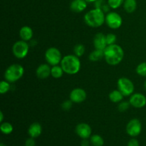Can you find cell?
Masks as SVG:
<instances>
[{
    "mask_svg": "<svg viewBox=\"0 0 146 146\" xmlns=\"http://www.w3.org/2000/svg\"><path fill=\"white\" fill-rule=\"evenodd\" d=\"M123 97L124 96L118 89L113 90L108 95V98H109L110 101L112 103H114V104H118L121 101H122L123 99Z\"/></svg>",
    "mask_w": 146,
    "mask_h": 146,
    "instance_id": "ac0fdd59",
    "label": "cell"
},
{
    "mask_svg": "<svg viewBox=\"0 0 146 146\" xmlns=\"http://www.w3.org/2000/svg\"><path fill=\"white\" fill-rule=\"evenodd\" d=\"M75 131L77 135L83 139H88L91 137L92 133L91 126L86 123H78L76 127Z\"/></svg>",
    "mask_w": 146,
    "mask_h": 146,
    "instance_id": "7c38bea8",
    "label": "cell"
},
{
    "mask_svg": "<svg viewBox=\"0 0 146 146\" xmlns=\"http://www.w3.org/2000/svg\"><path fill=\"white\" fill-rule=\"evenodd\" d=\"M34 32L32 29L29 26H24L19 30V37L21 40L29 41L32 38Z\"/></svg>",
    "mask_w": 146,
    "mask_h": 146,
    "instance_id": "2e32d148",
    "label": "cell"
},
{
    "mask_svg": "<svg viewBox=\"0 0 146 146\" xmlns=\"http://www.w3.org/2000/svg\"><path fill=\"white\" fill-rule=\"evenodd\" d=\"M117 87L124 96H129L133 94L135 86L131 79L127 77H121L117 81Z\"/></svg>",
    "mask_w": 146,
    "mask_h": 146,
    "instance_id": "52a82bcc",
    "label": "cell"
},
{
    "mask_svg": "<svg viewBox=\"0 0 146 146\" xmlns=\"http://www.w3.org/2000/svg\"><path fill=\"white\" fill-rule=\"evenodd\" d=\"M103 58H104V51L103 50L96 49V48H95V50H94L88 56V59L91 61H93V62L100 61Z\"/></svg>",
    "mask_w": 146,
    "mask_h": 146,
    "instance_id": "ffe728a7",
    "label": "cell"
},
{
    "mask_svg": "<svg viewBox=\"0 0 146 146\" xmlns=\"http://www.w3.org/2000/svg\"><path fill=\"white\" fill-rule=\"evenodd\" d=\"M29 51V45L27 41L19 40L13 44L12 53L16 58L19 59L24 58L28 54Z\"/></svg>",
    "mask_w": 146,
    "mask_h": 146,
    "instance_id": "8992f818",
    "label": "cell"
},
{
    "mask_svg": "<svg viewBox=\"0 0 146 146\" xmlns=\"http://www.w3.org/2000/svg\"><path fill=\"white\" fill-rule=\"evenodd\" d=\"M86 97L87 94L85 90L81 88H76L70 93L69 99L74 104H81L86 101Z\"/></svg>",
    "mask_w": 146,
    "mask_h": 146,
    "instance_id": "30bf717a",
    "label": "cell"
},
{
    "mask_svg": "<svg viewBox=\"0 0 146 146\" xmlns=\"http://www.w3.org/2000/svg\"><path fill=\"white\" fill-rule=\"evenodd\" d=\"M91 143L94 146H103L104 144V138L99 135H93L91 137Z\"/></svg>",
    "mask_w": 146,
    "mask_h": 146,
    "instance_id": "603a6c76",
    "label": "cell"
},
{
    "mask_svg": "<svg viewBox=\"0 0 146 146\" xmlns=\"http://www.w3.org/2000/svg\"><path fill=\"white\" fill-rule=\"evenodd\" d=\"M129 102L135 108H142L146 106V97L141 93H135L131 96Z\"/></svg>",
    "mask_w": 146,
    "mask_h": 146,
    "instance_id": "8fae6325",
    "label": "cell"
},
{
    "mask_svg": "<svg viewBox=\"0 0 146 146\" xmlns=\"http://www.w3.org/2000/svg\"><path fill=\"white\" fill-rule=\"evenodd\" d=\"M105 23L109 28L112 29H118L123 24V19L118 13L111 11L106 15Z\"/></svg>",
    "mask_w": 146,
    "mask_h": 146,
    "instance_id": "ba28073f",
    "label": "cell"
},
{
    "mask_svg": "<svg viewBox=\"0 0 146 146\" xmlns=\"http://www.w3.org/2000/svg\"><path fill=\"white\" fill-rule=\"evenodd\" d=\"M106 15L104 10L96 7L86 13L84 17V22L88 27L92 28H98L105 23Z\"/></svg>",
    "mask_w": 146,
    "mask_h": 146,
    "instance_id": "7a4b0ae2",
    "label": "cell"
},
{
    "mask_svg": "<svg viewBox=\"0 0 146 146\" xmlns=\"http://www.w3.org/2000/svg\"><path fill=\"white\" fill-rule=\"evenodd\" d=\"M94 48L96 49H100L104 51L107 45L106 35L103 33H98L94 36Z\"/></svg>",
    "mask_w": 146,
    "mask_h": 146,
    "instance_id": "5bb4252c",
    "label": "cell"
},
{
    "mask_svg": "<svg viewBox=\"0 0 146 146\" xmlns=\"http://www.w3.org/2000/svg\"><path fill=\"white\" fill-rule=\"evenodd\" d=\"M142 131V124L137 118L131 119L126 125V132L130 136L136 137L141 133Z\"/></svg>",
    "mask_w": 146,
    "mask_h": 146,
    "instance_id": "9c48e42d",
    "label": "cell"
},
{
    "mask_svg": "<svg viewBox=\"0 0 146 146\" xmlns=\"http://www.w3.org/2000/svg\"><path fill=\"white\" fill-rule=\"evenodd\" d=\"M86 1L88 3H91V2H96V1H98V0H86Z\"/></svg>",
    "mask_w": 146,
    "mask_h": 146,
    "instance_id": "e575fe53",
    "label": "cell"
},
{
    "mask_svg": "<svg viewBox=\"0 0 146 146\" xmlns=\"http://www.w3.org/2000/svg\"><path fill=\"white\" fill-rule=\"evenodd\" d=\"M144 88H145V89L146 90V80L145 81V82H144Z\"/></svg>",
    "mask_w": 146,
    "mask_h": 146,
    "instance_id": "d590c367",
    "label": "cell"
},
{
    "mask_svg": "<svg viewBox=\"0 0 146 146\" xmlns=\"http://www.w3.org/2000/svg\"><path fill=\"white\" fill-rule=\"evenodd\" d=\"M125 0H108V5L113 9H116L123 4Z\"/></svg>",
    "mask_w": 146,
    "mask_h": 146,
    "instance_id": "484cf974",
    "label": "cell"
},
{
    "mask_svg": "<svg viewBox=\"0 0 146 146\" xmlns=\"http://www.w3.org/2000/svg\"><path fill=\"white\" fill-rule=\"evenodd\" d=\"M74 103L71 101V100H66L64 102L61 104V108H62L64 111H69L71 108H72V106Z\"/></svg>",
    "mask_w": 146,
    "mask_h": 146,
    "instance_id": "f546056e",
    "label": "cell"
},
{
    "mask_svg": "<svg viewBox=\"0 0 146 146\" xmlns=\"http://www.w3.org/2000/svg\"><path fill=\"white\" fill-rule=\"evenodd\" d=\"M10 88H11V86H10V83L9 81H6V80L1 81L0 83V94H6L9 91Z\"/></svg>",
    "mask_w": 146,
    "mask_h": 146,
    "instance_id": "4316f807",
    "label": "cell"
},
{
    "mask_svg": "<svg viewBox=\"0 0 146 146\" xmlns=\"http://www.w3.org/2000/svg\"><path fill=\"white\" fill-rule=\"evenodd\" d=\"M87 3L86 0H72L70 4V9L73 12L81 13L87 8Z\"/></svg>",
    "mask_w": 146,
    "mask_h": 146,
    "instance_id": "9a60e30c",
    "label": "cell"
},
{
    "mask_svg": "<svg viewBox=\"0 0 146 146\" xmlns=\"http://www.w3.org/2000/svg\"><path fill=\"white\" fill-rule=\"evenodd\" d=\"M106 38L107 45H112V44H115L117 40L116 35L114 34H108L106 35Z\"/></svg>",
    "mask_w": 146,
    "mask_h": 146,
    "instance_id": "f1b7e54d",
    "label": "cell"
},
{
    "mask_svg": "<svg viewBox=\"0 0 146 146\" xmlns=\"http://www.w3.org/2000/svg\"><path fill=\"white\" fill-rule=\"evenodd\" d=\"M35 141H34V139L33 138H28V139L26 141L25 146H35Z\"/></svg>",
    "mask_w": 146,
    "mask_h": 146,
    "instance_id": "4dcf8cb0",
    "label": "cell"
},
{
    "mask_svg": "<svg viewBox=\"0 0 146 146\" xmlns=\"http://www.w3.org/2000/svg\"><path fill=\"white\" fill-rule=\"evenodd\" d=\"M0 146H4V145L3 143H1V144H0Z\"/></svg>",
    "mask_w": 146,
    "mask_h": 146,
    "instance_id": "8d00e7d4",
    "label": "cell"
},
{
    "mask_svg": "<svg viewBox=\"0 0 146 146\" xmlns=\"http://www.w3.org/2000/svg\"><path fill=\"white\" fill-rule=\"evenodd\" d=\"M104 52L106 62L111 66L118 65L123 59V49L121 46L116 44L107 46Z\"/></svg>",
    "mask_w": 146,
    "mask_h": 146,
    "instance_id": "6da1fadb",
    "label": "cell"
},
{
    "mask_svg": "<svg viewBox=\"0 0 146 146\" xmlns=\"http://www.w3.org/2000/svg\"><path fill=\"white\" fill-rule=\"evenodd\" d=\"M135 71L138 75L146 77V62H142L137 66Z\"/></svg>",
    "mask_w": 146,
    "mask_h": 146,
    "instance_id": "d4e9b609",
    "label": "cell"
},
{
    "mask_svg": "<svg viewBox=\"0 0 146 146\" xmlns=\"http://www.w3.org/2000/svg\"><path fill=\"white\" fill-rule=\"evenodd\" d=\"M64 73L68 75H74L79 72L81 64L79 57L75 54L64 56L60 64Z\"/></svg>",
    "mask_w": 146,
    "mask_h": 146,
    "instance_id": "3957f363",
    "label": "cell"
},
{
    "mask_svg": "<svg viewBox=\"0 0 146 146\" xmlns=\"http://www.w3.org/2000/svg\"><path fill=\"white\" fill-rule=\"evenodd\" d=\"M51 67L48 64H42L37 67L36 75L39 79H46L51 76Z\"/></svg>",
    "mask_w": 146,
    "mask_h": 146,
    "instance_id": "4fadbf2b",
    "label": "cell"
},
{
    "mask_svg": "<svg viewBox=\"0 0 146 146\" xmlns=\"http://www.w3.org/2000/svg\"><path fill=\"white\" fill-rule=\"evenodd\" d=\"M85 46H84V45H83L81 44H76L74 48V54L78 57H79V58L82 56H84V54H85Z\"/></svg>",
    "mask_w": 146,
    "mask_h": 146,
    "instance_id": "cb8c5ba5",
    "label": "cell"
},
{
    "mask_svg": "<svg viewBox=\"0 0 146 146\" xmlns=\"http://www.w3.org/2000/svg\"><path fill=\"white\" fill-rule=\"evenodd\" d=\"M42 132V127L39 123L34 122L30 125L28 129V133L31 138H36L39 136Z\"/></svg>",
    "mask_w": 146,
    "mask_h": 146,
    "instance_id": "e0dca14e",
    "label": "cell"
},
{
    "mask_svg": "<svg viewBox=\"0 0 146 146\" xmlns=\"http://www.w3.org/2000/svg\"><path fill=\"white\" fill-rule=\"evenodd\" d=\"M81 146H90V143L89 141L87 139H83L82 142L81 143Z\"/></svg>",
    "mask_w": 146,
    "mask_h": 146,
    "instance_id": "d6a6232c",
    "label": "cell"
},
{
    "mask_svg": "<svg viewBox=\"0 0 146 146\" xmlns=\"http://www.w3.org/2000/svg\"><path fill=\"white\" fill-rule=\"evenodd\" d=\"M123 6L127 13L131 14L136 10L137 1L136 0H125Z\"/></svg>",
    "mask_w": 146,
    "mask_h": 146,
    "instance_id": "d6986e66",
    "label": "cell"
},
{
    "mask_svg": "<svg viewBox=\"0 0 146 146\" xmlns=\"http://www.w3.org/2000/svg\"><path fill=\"white\" fill-rule=\"evenodd\" d=\"M3 120H4V113H3L2 111L0 112V122L2 123Z\"/></svg>",
    "mask_w": 146,
    "mask_h": 146,
    "instance_id": "836d02e7",
    "label": "cell"
},
{
    "mask_svg": "<svg viewBox=\"0 0 146 146\" xmlns=\"http://www.w3.org/2000/svg\"><path fill=\"white\" fill-rule=\"evenodd\" d=\"M0 130L2 132V133L8 135L12 133L13 131V125L9 122H2L0 126Z\"/></svg>",
    "mask_w": 146,
    "mask_h": 146,
    "instance_id": "7402d4cb",
    "label": "cell"
},
{
    "mask_svg": "<svg viewBox=\"0 0 146 146\" xmlns=\"http://www.w3.org/2000/svg\"><path fill=\"white\" fill-rule=\"evenodd\" d=\"M24 68L19 64H14L7 67L4 72V78L9 83H14L19 81L24 76Z\"/></svg>",
    "mask_w": 146,
    "mask_h": 146,
    "instance_id": "277c9868",
    "label": "cell"
},
{
    "mask_svg": "<svg viewBox=\"0 0 146 146\" xmlns=\"http://www.w3.org/2000/svg\"><path fill=\"white\" fill-rule=\"evenodd\" d=\"M44 56H45V59L47 64L52 66L61 64V61L63 58L61 51L56 47L48 48L46 51Z\"/></svg>",
    "mask_w": 146,
    "mask_h": 146,
    "instance_id": "5b68a950",
    "label": "cell"
},
{
    "mask_svg": "<svg viewBox=\"0 0 146 146\" xmlns=\"http://www.w3.org/2000/svg\"><path fill=\"white\" fill-rule=\"evenodd\" d=\"M131 106L129 101H121L120 103H118V110L120 112H125L127 110H128Z\"/></svg>",
    "mask_w": 146,
    "mask_h": 146,
    "instance_id": "83f0119b",
    "label": "cell"
},
{
    "mask_svg": "<svg viewBox=\"0 0 146 146\" xmlns=\"http://www.w3.org/2000/svg\"><path fill=\"white\" fill-rule=\"evenodd\" d=\"M64 71L61 65L53 66L51 70V76L54 78H60L64 74Z\"/></svg>",
    "mask_w": 146,
    "mask_h": 146,
    "instance_id": "44dd1931",
    "label": "cell"
},
{
    "mask_svg": "<svg viewBox=\"0 0 146 146\" xmlns=\"http://www.w3.org/2000/svg\"><path fill=\"white\" fill-rule=\"evenodd\" d=\"M128 146H139V142L135 138H132L128 142Z\"/></svg>",
    "mask_w": 146,
    "mask_h": 146,
    "instance_id": "1f68e13d",
    "label": "cell"
}]
</instances>
